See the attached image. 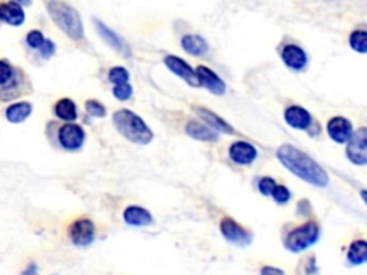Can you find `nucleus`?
I'll use <instances>...</instances> for the list:
<instances>
[{
  "label": "nucleus",
  "mask_w": 367,
  "mask_h": 275,
  "mask_svg": "<svg viewBox=\"0 0 367 275\" xmlns=\"http://www.w3.org/2000/svg\"><path fill=\"white\" fill-rule=\"evenodd\" d=\"M277 158L287 169L307 184L322 188L329 185V175L326 169L320 164H317L310 155L296 148L294 145H281L277 151Z\"/></svg>",
  "instance_id": "1"
},
{
  "label": "nucleus",
  "mask_w": 367,
  "mask_h": 275,
  "mask_svg": "<svg viewBox=\"0 0 367 275\" xmlns=\"http://www.w3.org/2000/svg\"><path fill=\"white\" fill-rule=\"evenodd\" d=\"M113 119L118 132L128 141L138 145H147L154 138V134L150 126L143 122V119L138 117L135 112L130 109L117 110Z\"/></svg>",
  "instance_id": "2"
},
{
  "label": "nucleus",
  "mask_w": 367,
  "mask_h": 275,
  "mask_svg": "<svg viewBox=\"0 0 367 275\" xmlns=\"http://www.w3.org/2000/svg\"><path fill=\"white\" fill-rule=\"evenodd\" d=\"M47 12L56 26L73 40L84 39V23L81 14L65 2H47Z\"/></svg>",
  "instance_id": "3"
},
{
  "label": "nucleus",
  "mask_w": 367,
  "mask_h": 275,
  "mask_svg": "<svg viewBox=\"0 0 367 275\" xmlns=\"http://www.w3.org/2000/svg\"><path fill=\"white\" fill-rule=\"evenodd\" d=\"M29 79L21 68H14L8 60L0 59V101H13L27 93Z\"/></svg>",
  "instance_id": "4"
},
{
  "label": "nucleus",
  "mask_w": 367,
  "mask_h": 275,
  "mask_svg": "<svg viewBox=\"0 0 367 275\" xmlns=\"http://www.w3.org/2000/svg\"><path fill=\"white\" fill-rule=\"evenodd\" d=\"M320 232L322 230L318 224L309 221L289 232L284 239V247L293 254L303 252L316 244L318 238H320Z\"/></svg>",
  "instance_id": "5"
},
{
  "label": "nucleus",
  "mask_w": 367,
  "mask_h": 275,
  "mask_svg": "<svg viewBox=\"0 0 367 275\" xmlns=\"http://www.w3.org/2000/svg\"><path fill=\"white\" fill-rule=\"evenodd\" d=\"M86 134L81 125L63 123L58 128V145L65 151H78L82 148Z\"/></svg>",
  "instance_id": "6"
},
{
  "label": "nucleus",
  "mask_w": 367,
  "mask_h": 275,
  "mask_svg": "<svg viewBox=\"0 0 367 275\" xmlns=\"http://www.w3.org/2000/svg\"><path fill=\"white\" fill-rule=\"evenodd\" d=\"M220 230L222 237H224L228 242H231V244L247 247L252 242V234L230 217L222 218L220 224Z\"/></svg>",
  "instance_id": "7"
},
{
  "label": "nucleus",
  "mask_w": 367,
  "mask_h": 275,
  "mask_svg": "<svg viewBox=\"0 0 367 275\" xmlns=\"http://www.w3.org/2000/svg\"><path fill=\"white\" fill-rule=\"evenodd\" d=\"M366 139H367V129L364 126L359 128L357 131L350 136L346 148V155L350 159V163H353L356 165H366L367 163Z\"/></svg>",
  "instance_id": "8"
},
{
  "label": "nucleus",
  "mask_w": 367,
  "mask_h": 275,
  "mask_svg": "<svg viewBox=\"0 0 367 275\" xmlns=\"http://www.w3.org/2000/svg\"><path fill=\"white\" fill-rule=\"evenodd\" d=\"M97 230H95V224L88 218L76 219L69 226V239L76 247H89L95 241Z\"/></svg>",
  "instance_id": "9"
},
{
  "label": "nucleus",
  "mask_w": 367,
  "mask_h": 275,
  "mask_svg": "<svg viewBox=\"0 0 367 275\" xmlns=\"http://www.w3.org/2000/svg\"><path fill=\"white\" fill-rule=\"evenodd\" d=\"M95 22V29H97L98 35L101 36V39L109 46L113 47L114 51H117L118 53L126 56V58H131L132 52H131V47L128 46V43L123 40L122 36H119L115 30L110 29L109 26H106L102 21L99 19H93Z\"/></svg>",
  "instance_id": "10"
},
{
  "label": "nucleus",
  "mask_w": 367,
  "mask_h": 275,
  "mask_svg": "<svg viewBox=\"0 0 367 275\" xmlns=\"http://www.w3.org/2000/svg\"><path fill=\"white\" fill-rule=\"evenodd\" d=\"M281 59L285 67L292 71H303L307 67L309 62V56L305 49L294 43H289L283 47Z\"/></svg>",
  "instance_id": "11"
},
{
  "label": "nucleus",
  "mask_w": 367,
  "mask_h": 275,
  "mask_svg": "<svg viewBox=\"0 0 367 275\" xmlns=\"http://www.w3.org/2000/svg\"><path fill=\"white\" fill-rule=\"evenodd\" d=\"M164 63L167 64V68L174 72L175 75H178L181 79H184L185 82L191 86H198V79L196 75V71L189 67V64L181 59L180 56H175V55H168L164 59Z\"/></svg>",
  "instance_id": "12"
},
{
  "label": "nucleus",
  "mask_w": 367,
  "mask_h": 275,
  "mask_svg": "<svg viewBox=\"0 0 367 275\" xmlns=\"http://www.w3.org/2000/svg\"><path fill=\"white\" fill-rule=\"evenodd\" d=\"M198 84L209 89L214 95H224L227 91V85L213 69L206 67H198L196 71Z\"/></svg>",
  "instance_id": "13"
},
{
  "label": "nucleus",
  "mask_w": 367,
  "mask_h": 275,
  "mask_svg": "<svg viewBox=\"0 0 367 275\" xmlns=\"http://www.w3.org/2000/svg\"><path fill=\"white\" fill-rule=\"evenodd\" d=\"M329 136L338 143H344L353 134V125L343 117H334L327 123Z\"/></svg>",
  "instance_id": "14"
},
{
  "label": "nucleus",
  "mask_w": 367,
  "mask_h": 275,
  "mask_svg": "<svg viewBox=\"0 0 367 275\" xmlns=\"http://www.w3.org/2000/svg\"><path fill=\"white\" fill-rule=\"evenodd\" d=\"M230 158L238 165H250L257 158V150L246 141H237L230 147Z\"/></svg>",
  "instance_id": "15"
},
{
  "label": "nucleus",
  "mask_w": 367,
  "mask_h": 275,
  "mask_svg": "<svg viewBox=\"0 0 367 275\" xmlns=\"http://www.w3.org/2000/svg\"><path fill=\"white\" fill-rule=\"evenodd\" d=\"M26 19L25 10L18 2L0 3V22H5L10 26H21Z\"/></svg>",
  "instance_id": "16"
},
{
  "label": "nucleus",
  "mask_w": 367,
  "mask_h": 275,
  "mask_svg": "<svg viewBox=\"0 0 367 275\" xmlns=\"http://www.w3.org/2000/svg\"><path fill=\"white\" fill-rule=\"evenodd\" d=\"M284 119L294 129H307L311 125V115L310 112L305 108L293 105L287 108L284 112Z\"/></svg>",
  "instance_id": "17"
},
{
  "label": "nucleus",
  "mask_w": 367,
  "mask_h": 275,
  "mask_svg": "<svg viewBox=\"0 0 367 275\" xmlns=\"http://www.w3.org/2000/svg\"><path fill=\"white\" fill-rule=\"evenodd\" d=\"M196 112L198 113V117L205 122V125L210 126L213 131L215 132L218 131L222 134H234V128L228 122L220 118L213 110L205 109V108H196Z\"/></svg>",
  "instance_id": "18"
},
{
  "label": "nucleus",
  "mask_w": 367,
  "mask_h": 275,
  "mask_svg": "<svg viewBox=\"0 0 367 275\" xmlns=\"http://www.w3.org/2000/svg\"><path fill=\"white\" fill-rule=\"evenodd\" d=\"M123 221L131 226H147L152 224V215L145 208L139 205H130L123 211Z\"/></svg>",
  "instance_id": "19"
},
{
  "label": "nucleus",
  "mask_w": 367,
  "mask_h": 275,
  "mask_svg": "<svg viewBox=\"0 0 367 275\" xmlns=\"http://www.w3.org/2000/svg\"><path fill=\"white\" fill-rule=\"evenodd\" d=\"M185 132L188 136L197 141H204V142H215L218 139V134L210 126H206L205 123L197 122V121H189L185 126Z\"/></svg>",
  "instance_id": "20"
},
{
  "label": "nucleus",
  "mask_w": 367,
  "mask_h": 275,
  "mask_svg": "<svg viewBox=\"0 0 367 275\" xmlns=\"http://www.w3.org/2000/svg\"><path fill=\"white\" fill-rule=\"evenodd\" d=\"M182 49L194 56H204L209 52V43L200 35H185L181 39Z\"/></svg>",
  "instance_id": "21"
},
{
  "label": "nucleus",
  "mask_w": 367,
  "mask_h": 275,
  "mask_svg": "<svg viewBox=\"0 0 367 275\" xmlns=\"http://www.w3.org/2000/svg\"><path fill=\"white\" fill-rule=\"evenodd\" d=\"M32 110H34V106H32V104H29V102L12 104L5 110V117L12 123H21L30 117Z\"/></svg>",
  "instance_id": "22"
},
{
  "label": "nucleus",
  "mask_w": 367,
  "mask_h": 275,
  "mask_svg": "<svg viewBox=\"0 0 367 275\" xmlns=\"http://www.w3.org/2000/svg\"><path fill=\"white\" fill-rule=\"evenodd\" d=\"M54 112L55 115L65 121L68 123H73V121L78 118V109H76V105L72 99L69 98H63V99H59L56 104H55V108H54Z\"/></svg>",
  "instance_id": "23"
},
{
  "label": "nucleus",
  "mask_w": 367,
  "mask_h": 275,
  "mask_svg": "<svg viewBox=\"0 0 367 275\" xmlns=\"http://www.w3.org/2000/svg\"><path fill=\"white\" fill-rule=\"evenodd\" d=\"M367 258V244L364 239H356L347 250V261L350 265H363Z\"/></svg>",
  "instance_id": "24"
},
{
  "label": "nucleus",
  "mask_w": 367,
  "mask_h": 275,
  "mask_svg": "<svg viewBox=\"0 0 367 275\" xmlns=\"http://www.w3.org/2000/svg\"><path fill=\"white\" fill-rule=\"evenodd\" d=\"M348 43L352 46V49L359 53L367 52V32L366 30H355L348 38Z\"/></svg>",
  "instance_id": "25"
},
{
  "label": "nucleus",
  "mask_w": 367,
  "mask_h": 275,
  "mask_svg": "<svg viewBox=\"0 0 367 275\" xmlns=\"http://www.w3.org/2000/svg\"><path fill=\"white\" fill-rule=\"evenodd\" d=\"M109 82H113L114 85H121V84H128L130 80V72H128L123 67H114L108 73Z\"/></svg>",
  "instance_id": "26"
},
{
  "label": "nucleus",
  "mask_w": 367,
  "mask_h": 275,
  "mask_svg": "<svg viewBox=\"0 0 367 275\" xmlns=\"http://www.w3.org/2000/svg\"><path fill=\"white\" fill-rule=\"evenodd\" d=\"M45 36L40 30H30L26 35V45L34 51H39L42 45L45 43Z\"/></svg>",
  "instance_id": "27"
},
{
  "label": "nucleus",
  "mask_w": 367,
  "mask_h": 275,
  "mask_svg": "<svg viewBox=\"0 0 367 275\" xmlns=\"http://www.w3.org/2000/svg\"><path fill=\"white\" fill-rule=\"evenodd\" d=\"M85 109L91 117H95V118H104L106 115V109L99 101H95V99L86 101Z\"/></svg>",
  "instance_id": "28"
},
{
  "label": "nucleus",
  "mask_w": 367,
  "mask_h": 275,
  "mask_svg": "<svg viewBox=\"0 0 367 275\" xmlns=\"http://www.w3.org/2000/svg\"><path fill=\"white\" fill-rule=\"evenodd\" d=\"M271 197H273V200L279 204H287L292 198V192L287 187L277 184L273 192H271Z\"/></svg>",
  "instance_id": "29"
},
{
  "label": "nucleus",
  "mask_w": 367,
  "mask_h": 275,
  "mask_svg": "<svg viewBox=\"0 0 367 275\" xmlns=\"http://www.w3.org/2000/svg\"><path fill=\"white\" fill-rule=\"evenodd\" d=\"M132 92H134V89H132V86L130 85V82H128V84H121V85H115V86H114V91H113L114 96H115L117 99H119V101H128V99H131Z\"/></svg>",
  "instance_id": "30"
},
{
  "label": "nucleus",
  "mask_w": 367,
  "mask_h": 275,
  "mask_svg": "<svg viewBox=\"0 0 367 275\" xmlns=\"http://www.w3.org/2000/svg\"><path fill=\"white\" fill-rule=\"evenodd\" d=\"M276 185L277 182L273 180V178L265 176L259 181V191L263 193V195H271V192H273Z\"/></svg>",
  "instance_id": "31"
},
{
  "label": "nucleus",
  "mask_w": 367,
  "mask_h": 275,
  "mask_svg": "<svg viewBox=\"0 0 367 275\" xmlns=\"http://www.w3.org/2000/svg\"><path fill=\"white\" fill-rule=\"evenodd\" d=\"M55 51H56V45H55L51 39H46L45 43L42 45V47L39 49L40 55H42L45 59H49L51 56H54Z\"/></svg>",
  "instance_id": "32"
},
{
  "label": "nucleus",
  "mask_w": 367,
  "mask_h": 275,
  "mask_svg": "<svg viewBox=\"0 0 367 275\" xmlns=\"http://www.w3.org/2000/svg\"><path fill=\"white\" fill-rule=\"evenodd\" d=\"M261 275H285V272L277 267H271V265H264L260 271Z\"/></svg>",
  "instance_id": "33"
},
{
  "label": "nucleus",
  "mask_w": 367,
  "mask_h": 275,
  "mask_svg": "<svg viewBox=\"0 0 367 275\" xmlns=\"http://www.w3.org/2000/svg\"><path fill=\"white\" fill-rule=\"evenodd\" d=\"M21 275H39V268L36 264H29Z\"/></svg>",
  "instance_id": "34"
}]
</instances>
